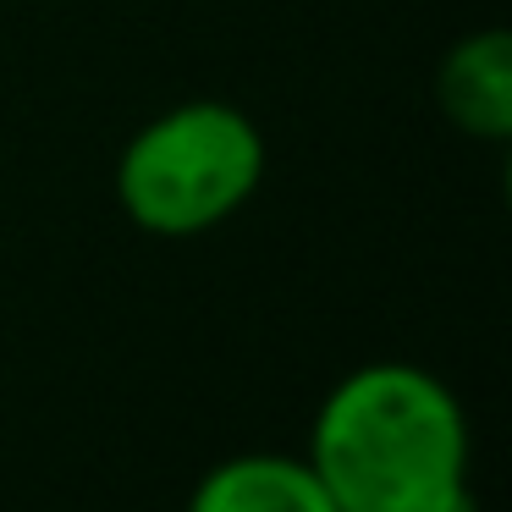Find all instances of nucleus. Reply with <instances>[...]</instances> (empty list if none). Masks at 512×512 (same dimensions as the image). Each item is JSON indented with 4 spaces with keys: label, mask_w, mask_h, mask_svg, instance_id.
<instances>
[{
    "label": "nucleus",
    "mask_w": 512,
    "mask_h": 512,
    "mask_svg": "<svg viewBox=\"0 0 512 512\" xmlns=\"http://www.w3.org/2000/svg\"><path fill=\"white\" fill-rule=\"evenodd\" d=\"M188 512H336V501L309 463L248 452L210 468L193 490Z\"/></svg>",
    "instance_id": "obj_3"
},
{
    "label": "nucleus",
    "mask_w": 512,
    "mask_h": 512,
    "mask_svg": "<svg viewBox=\"0 0 512 512\" xmlns=\"http://www.w3.org/2000/svg\"><path fill=\"white\" fill-rule=\"evenodd\" d=\"M441 111L474 138L512 133V39L474 34L441 61Z\"/></svg>",
    "instance_id": "obj_4"
},
{
    "label": "nucleus",
    "mask_w": 512,
    "mask_h": 512,
    "mask_svg": "<svg viewBox=\"0 0 512 512\" xmlns=\"http://www.w3.org/2000/svg\"><path fill=\"white\" fill-rule=\"evenodd\" d=\"M309 468L336 512H468V430L413 364H364L325 397Z\"/></svg>",
    "instance_id": "obj_1"
},
{
    "label": "nucleus",
    "mask_w": 512,
    "mask_h": 512,
    "mask_svg": "<svg viewBox=\"0 0 512 512\" xmlns=\"http://www.w3.org/2000/svg\"><path fill=\"white\" fill-rule=\"evenodd\" d=\"M265 171L259 127L232 105H177L127 144L116 193L144 232L188 237L226 221Z\"/></svg>",
    "instance_id": "obj_2"
}]
</instances>
